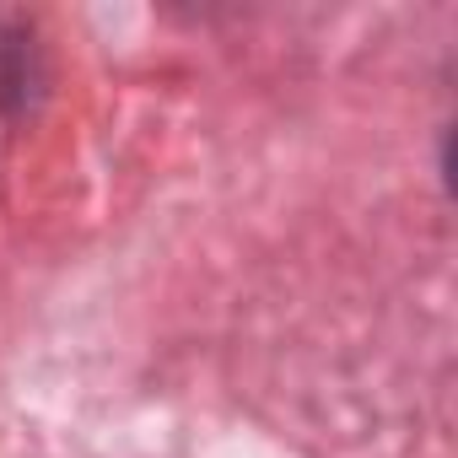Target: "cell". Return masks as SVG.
Returning a JSON list of instances; mask_svg holds the SVG:
<instances>
[]
</instances>
